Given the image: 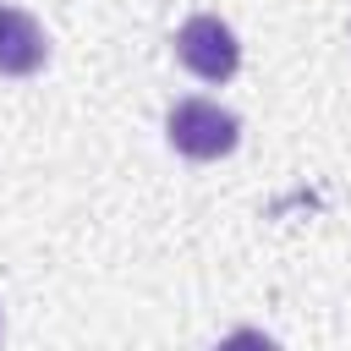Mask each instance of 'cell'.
I'll list each match as a JSON object with an SVG mask.
<instances>
[{"mask_svg": "<svg viewBox=\"0 0 351 351\" xmlns=\"http://www.w3.org/2000/svg\"><path fill=\"white\" fill-rule=\"evenodd\" d=\"M219 351H280L263 329H230L225 340H219Z\"/></svg>", "mask_w": 351, "mask_h": 351, "instance_id": "277c9868", "label": "cell"}, {"mask_svg": "<svg viewBox=\"0 0 351 351\" xmlns=\"http://www.w3.org/2000/svg\"><path fill=\"white\" fill-rule=\"evenodd\" d=\"M165 137L181 159H225L236 143H241V121L230 110H219L214 99H176L170 115H165Z\"/></svg>", "mask_w": 351, "mask_h": 351, "instance_id": "6da1fadb", "label": "cell"}, {"mask_svg": "<svg viewBox=\"0 0 351 351\" xmlns=\"http://www.w3.org/2000/svg\"><path fill=\"white\" fill-rule=\"evenodd\" d=\"M176 60L192 71V77H203V82H225V77H236V66H241V44H236V33L219 22V16H186L181 22V33H176Z\"/></svg>", "mask_w": 351, "mask_h": 351, "instance_id": "7a4b0ae2", "label": "cell"}, {"mask_svg": "<svg viewBox=\"0 0 351 351\" xmlns=\"http://www.w3.org/2000/svg\"><path fill=\"white\" fill-rule=\"evenodd\" d=\"M44 60H49L44 27H38L27 11L0 5V77H33Z\"/></svg>", "mask_w": 351, "mask_h": 351, "instance_id": "3957f363", "label": "cell"}]
</instances>
